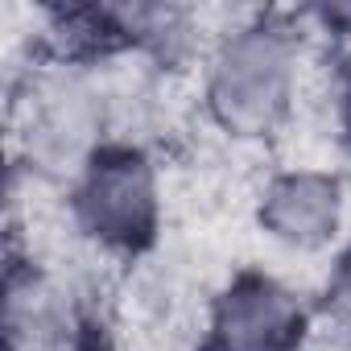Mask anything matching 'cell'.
I'll return each instance as SVG.
<instances>
[{
    "mask_svg": "<svg viewBox=\"0 0 351 351\" xmlns=\"http://www.w3.org/2000/svg\"><path fill=\"white\" fill-rule=\"evenodd\" d=\"M302 87V34L281 13H256L215 38L203 71L207 120L232 141L277 136Z\"/></svg>",
    "mask_w": 351,
    "mask_h": 351,
    "instance_id": "6da1fadb",
    "label": "cell"
},
{
    "mask_svg": "<svg viewBox=\"0 0 351 351\" xmlns=\"http://www.w3.org/2000/svg\"><path fill=\"white\" fill-rule=\"evenodd\" d=\"M13 136L21 169L71 182L91 153L116 141L99 62L54 54L50 62L34 66L13 104Z\"/></svg>",
    "mask_w": 351,
    "mask_h": 351,
    "instance_id": "7a4b0ae2",
    "label": "cell"
},
{
    "mask_svg": "<svg viewBox=\"0 0 351 351\" xmlns=\"http://www.w3.org/2000/svg\"><path fill=\"white\" fill-rule=\"evenodd\" d=\"M161 169L141 141H108L66 182L71 228L112 256H141L161 232Z\"/></svg>",
    "mask_w": 351,
    "mask_h": 351,
    "instance_id": "3957f363",
    "label": "cell"
},
{
    "mask_svg": "<svg viewBox=\"0 0 351 351\" xmlns=\"http://www.w3.org/2000/svg\"><path fill=\"white\" fill-rule=\"evenodd\" d=\"M306 302L265 269H240L207 306V351H306Z\"/></svg>",
    "mask_w": 351,
    "mask_h": 351,
    "instance_id": "277c9868",
    "label": "cell"
},
{
    "mask_svg": "<svg viewBox=\"0 0 351 351\" xmlns=\"http://www.w3.org/2000/svg\"><path fill=\"white\" fill-rule=\"evenodd\" d=\"M9 351H95V322L75 289L46 265L13 261L5 277Z\"/></svg>",
    "mask_w": 351,
    "mask_h": 351,
    "instance_id": "5b68a950",
    "label": "cell"
},
{
    "mask_svg": "<svg viewBox=\"0 0 351 351\" xmlns=\"http://www.w3.org/2000/svg\"><path fill=\"white\" fill-rule=\"evenodd\" d=\"M261 232L289 252H322L347 223V182L335 169L289 165L277 169L256 199Z\"/></svg>",
    "mask_w": 351,
    "mask_h": 351,
    "instance_id": "8992f818",
    "label": "cell"
},
{
    "mask_svg": "<svg viewBox=\"0 0 351 351\" xmlns=\"http://www.w3.org/2000/svg\"><path fill=\"white\" fill-rule=\"evenodd\" d=\"M322 314L326 322L335 326V335L343 343H351V248L339 252L330 277H326V289H322Z\"/></svg>",
    "mask_w": 351,
    "mask_h": 351,
    "instance_id": "52a82bcc",
    "label": "cell"
},
{
    "mask_svg": "<svg viewBox=\"0 0 351 351\" xmlns=\"http://www.w3.org/2000/svg\"><path fill=\"white\" fill-rule=\"evenodd\" d=\"M335 128H339V141L351 153V54L343 58L339 79H335Z\"/></svg>",
    "mask_w": 351,
    "mask_h": 351,
    "instance_id": "ba28073f",
    "label": "cell"
}]
</instances>
